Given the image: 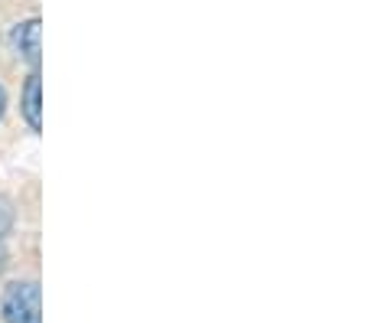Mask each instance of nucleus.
<instances>
[{"instance_id":"obj_5","label":"nucleus","mask_w":365,"mask_h":323,"mask_svg":"<svg viewBox=\"0 0 365 323\" xmlns=\"http://www.w3.org/2000/svg\"><path fill=\"white\" fill-rule=\"evenodd\" d=\"M4 108H7V95H4V88H0V118H4Z\"/></svg>"},{"instance_id":"obj_2","label":"nucleus","mask_w":365,"mask_h":323,"mask_svg":"<svg viewBox=\"0 0 365 323\" xmlns=\"http://www.w3.org/2000/svg\"><path fill=\"white\" fill-rule=\"evenodd\" d=\"M20 111L23 118H26V124H30L33 131H39L43 128V98H39V69L30 72V78H26V85H23V95H20Z\"/></svg>"},{"instance_id":"obj_1","label":"nucleus","mask_w":365,"mask_h":323,"mask_svg":"<svg viewBox=\"0 0 365 323\" xmlns=\"http://www.w3.org/2000/svg\"><path fill=\"white\" fill-rule=\"evenodd\" d=\"M4 320L7 323H43L39 314V284L36 281H16L4 291Z\"/></svg>"},{"instance_id":"obj_4","label":"nucleus","mask_w":365,"mask_h":323,"mask_svg":"<svg viewBox=\"0 0 365 323\" xmlns=\"http://www.w3.org/2000/svg\"><path fill=\"white\" fill-rule=\"evenodd\" d=\"M10 225H14V212H10L7 200H0V239L10 232Z\"/></svg>"},{"instance_id":"obj_3","label":"nucleus","mask_w":365,"mask_h":323,"mask_svg":"<svg viewBox=\"0 0 365 323\" xmlns=\"http://www.w3.org/2000/svg\"><path fill=\"white\" fill-rule=\"evenodd\" d=\"M14 46L20 49V56L30 62L33 69H39V20H23L14 30Z\"/></svg>"}]
</instances>
